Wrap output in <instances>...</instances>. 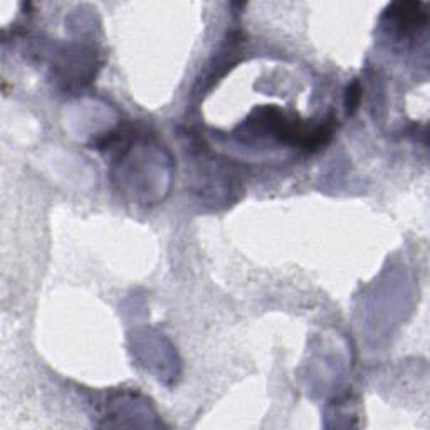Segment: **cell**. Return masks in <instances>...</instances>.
<instances>
[{
	"instance_id": "obj_1",
	"label": "cell",
	"mask_w": 430,
	"mask_h": 430,
	"mask_svg": "<svg viewBox=\"0 0 430 430\" xmlns=\"http://www.w3.org/2000/svg\"><path fill=\"white\" fill-rule=\"evenodd\" d=\"M360 101V84L354 83L353 86H349L348 89V96H346V111L348 114H351L358 106Z\"/></svg>"
}]
</instances>
